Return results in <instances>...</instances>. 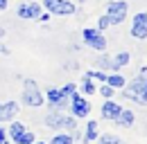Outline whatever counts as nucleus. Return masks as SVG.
I'll return each mask as SVG.
<instances>
[{
    "label": "nucleus",
    "instance_id": "nucleus-19",
    "mask_svg": "<svg viewBox=\"0 0 147 144\" xmlns=\"http://www.w3.org/2000/svg\"><path fill=\"white\" fill-rule=\"evenodd\" d=\"M50 144H73V137L70 135H55Z\"/></svg>",
    "mask_w": 147,
    "mask_h": 144
},
{
    "label": "nucleus",
    "instance_id": "nucleus-3",
    "mask_svg": "<svg viewBox=\"0 0 147 144\" xmlns=\"http://www.w3.org/2000/svg\"><path fill=\"white\" fill-rule=\"evenodd\" d=\"M127 11H129V5H127V2H122V0L111 2V5H109V11H107V16H109L111 25L122 23V20H125V16H127Z\"/></svg>",
    "mask_w": 147,
    "mask_h": 144
},
{
    "label": "nucleus",
    "instance_id": "nucleus-12",
    "mask_svg": "<svg viewBox=\"0 0 147 144\" xmlns=\"http://www.w3.org/2000/svg\"><path fill=\"white\" fill-rule=\"evenodd\" d=\"M45 124H48V126H55V128L66 126V117H63L61 113H52V115H48V117H45Z\"/></svg>",
    "mask_w": 147,
    "mask_h": 144
},
{
    "label": "nucleus",
    "instance_id": "nucleus-5",
    "mask_svg": "<svg viewBox=\"0 0 147 144\" xmlns=\"http://www.w3.org/2000/svg\"><path fill=\"white\" fill-rule=\"evenodd\" d=\"M84 41L91 45V47H95V50H107V41H104V36L100 34V29H84Z\"/></svg>",
    "mask_w": 147,
    "mask_h": 144
},
{
    "label": "nucleus",
    "instance_id": "nucleus-13",
    "mask_svg": "<svg viewBox=\"0 0 147 144\" xmlns=\"http://www.w3.org/2000/svg\"><path fill=\"white\" fill-rule=\"evenodd\" d=\"M115 122L120 126H131L134 124V113H131V110H120L118 117H115Z\"/></svg>",
    "mask_w": 147,
    "mask_h": 144
},
{
    "label": "nucleus",
    "instance_id": "nucleus-9",
    "mask_svg": "<svg viewBox=\"0 0 147 144\" xmlns=\"http://www.w3.org/2000/svg\"><path fill=\"white\" fill-rule=\"evenodd\" d=\"M18 16L20 18H38L41 16V5H36V2L23 5V7L18 9Z\"/></svg>",
    "mask_w": 147,
    "mask_h": 144
},
{
    "label": "nucleus",
    "instance_id": "nucleus-28",
    "mask_svg": "<svg viewBox=\"0 0 147 144\" xmlns=\"http://www.w3.org/2000/svg\"><path fill=\"white\" fill-rule=\"evenodd\" d=\"M0 9H7V0H0Z\"/></svg>",
    "mask_w": 147,
    "mask_h": 144
},
{
    "label": "nucleus",
    "instance_id": "nucleus-11",
    "mask_svg": "<svg viewBox=\"0 0 147 144\" xmlns=\"http://www.w3.org/2000/svg\"><path fill=\"white\" fill-rule=\"evenodd\" d=\"M18 110L16 101H9V104H0V122H7V119H14V113Z\"/></svg>",
    "mask_w": 147,
    "mask_h": 144
},
{
    "label": "nucleus",
    "instance_id": "nucleus-8",
    "mask_svg": "<svg viewBox=\"0 0 147 144\" xmlns=\"http://www.w3.org/2000/svg\"><path fill=\"white\" fill-rule=\"evenodd\" d=\"M70 97H73V113L77 117H86L88 110H91V104L86 99H82L79 95H70Z\"/></svg>",
    "mask_w": 147,
    "mask_h": 144
},
{
    "label": "nucleus",
    "instance_id": "nucleus-15",
    "mask_svg": "<svg viewBox=\"0 0 147 144\" xmlns=\"http://www.w3.org/2000/svg\"><path fill=\"white\" fill-rule=\"evenodd\" d=\"M23 133H25V126L20 124V122H14V124H11V128H9V135H11V140L16 142V140H18Z\"/></svg>",
    "mask_w": 147,
    "mask_h": 144
},
{
    "label": "nucleus",
    "instance_id": "nucleus-18",
    "mask_svg": "<svg viewBox=\"0 0 147 144\" xmlns=\"http://www.w3.org/2000/svg\"><path fill=\"white\" fill-rule=\"evenodd\" d=\"M97 144H125V142L120 137H115V135H104V137H100Z\"/></svg>",
    "mask_w": 147,
    "mask_h": 144
},
{
    "label": "nucleus",
    "instance_id": "nucleus-20",
    "mask_svg": "<svg viewBox=\"0 0 147 144\" xmlns=\"http://www.w3.org/2000/svg\"><path fill=\"white\" fill-rule=\"evenodd\" d=\"M127 63H129V54L127 52H120L115 56V65H118V68H122V65H127Z\"/></svg>",
    "mask_w": 147,
    "mask_h": 144
},
{
    "label": "nucleus",
    "instance_id": "nucleus-26",
    "mask_svg": "<svg viewBox=\"0 0 147 144\" xmlns=\"http://www.w3.org/2000/svg\"><path fill=\"white\" fill-rule=\"evenodd\" d=\"M75 83H68V86H63V88H61V92H63V95H66V97H70V95H75Z\"/></svg>",
    "mask_w": 147,
    "mask_h": 144
},
{
    "label": "nucleus",
    "instance_id": "nucleus-17",
    "mask_svg": "<svg viewBox=\"0 0 147 144\" xmlns=\"http://www.w3.org/2000/svg\"><path fill=\"white\" fill-rule=\"evenodd\" d=\"M97 65H100V68H104V70H118L115 61H111L109 56H100V59H97Z\"/></svg>",
    "mask_w": 147,
    "mask_h": 144
},
{
    "label": "nucleus",
    "instance_id": "nucleus-14",
    "mask_svg": "<svg viewBox=\"0 0 147 144\" xmlns=\"http://www.w3.org/2000/svg\"><path fill=\"white\" fill-rule=\"evenodd\" d=\"M107 83L111 88H122L125 86V77H120V74H107Z\"/></svg>",
    "mask_w": 147,
    "mask_h": 144
},
{
    "label": "nucleus",
    "instance_id": "nucleus-1",
    "mask_svg": "<svg viewBox=\"0 0 147 144\" xmlns=\"http://www.w3.org/2000/svg\"><path fill=\"white\" fill-rule=\"evenodd\" d=\"M125 97L138 101V104H147V77H145V72H143V77H138V79L131 81V86L125 90Z\"/></svg>",
    "mask_w": 147,
    "mask_h": 144
},
{
    "label": "nucleus",
    "instance_id": "nucleus-24",
    "mask_svg": "<svg viewBox=\"0 0 147 144\" xmlns=\"http://www.w3.org/2000/svg\"><path fill=\"white\" fill-rule=\"evenodd\" d=\"M100 92H102V95H104V97H107V99H111V97H113V88H111L109 83H104V86H102V88H100Z\"/></svg>",
    "mask_w": 147,
    "mask_h": 144
},
{
    "label": "nucleus",
    "instance_id": "nucleus-2",
    "mask_svg": "<svg viewBox=\"0 0 147 144\" xmlns=\"http://www.w3.org/2000/svg\"><path fill=\"white\" fill-rule=\"evenodd\" d=\"M43 101H45V97L38 92L36 83L34 81H25V92H23V104H27V106H43Z\"/></svg>",
    "mask_w": 147,
    "mask_h": 144
},
{
    "label": "nucleus",
    "instance_id": "nucleus-23",
    "mask_svg": "<svg viewBox=\"0 0 147 144\" xmlns=\"http://www.w3.org/2000/svg\"><path fill=\"white\" fill-rule=\"evenodd\" d=\"M84 77H88V79H100V81H107V74H104V72H86Z\"/></svg>",
    "mask_w": 147,
    "mask_h": 144
},
{
    "label": "nucleus",
    "instance_id": "nucleus-6",
    "mask_svg": "<svg viewBox=\"0 0 147 144\" xmlns=\"http://www.w3.org/2000/svg\"><path fill=\"white\" fill-rule=\"evenodd\" d=\"M131 34L136 38H147V14H136L134 16V27H131Z\"/></svg>",
    "mask_w": 147,
    "mask_h": 144
},
{
    "label": "nucleus",
    "instance_id": "nucleus-16",
    "mask_svg": "<svg viewBox=\"0 0 147 144\" xmlns=\"http://www.w3.org/2000/svg\"><path fill=\"white\" fill-rule=\"evenodd\" d=\"M97 140V122H88L86 126V142H93Z\"/></svg>",
    "mask_w": 147,
    "mask_h": 144
},
{
    "label": "nucleus",
    "instance_id": "nucleus-10",
    "mask_svg": "<svg viewBox=\"0 0 147 144\" xmlns=\"http://www.w3.org/2000/svg\"><path fill=\"white\" fill-rule=\"evenodd\" d=\"M120 110H122V108L118 106L115 101H111V99H109V101L102 106V117H104V119H113V122H115V117H118V113H120Z\"/></svg>",
    "mask_w": 147,
    "mask_h": 144
},
{
    "label": "nucleus",
    "instance_id": "nucleus-22",
    "mask_svg": "<svg viewBox=\"0 0 147 144\" xmlns=\"http://www.w3.org/2000/svg\"><path fill=\"white\" fill-rule=\"evenodd\" d=\"M32 140H34V135H32V133H23L18 140H16V144H32Z\"/></svg>",
    "mask_w": 147,
    "mask_h": 144
},
{
    "label": "nucleus",
    "instance_id": "nucleus-30",
    "mask_svg": "<svg viewBox=\"0 0 147 144\" xmlns=\"http://www.w3.org/2000/svg\"><path fill=\"white\" fill-rule=\"evenodd\" d=\"M38 144H43V142H38Z\"/></svg>",
    "mask_w": 147,
    "mask_h": 144
},
{
    "label": "nucleus",
    "instance_id": "nucleus-21",
    "mask_svg": "<svg viewBox=\"0 0 147 144\" xmlns=\"http://www.w3.org/2000/svg\"><path fill=\"white\" fill-rule=\"evenodd\" d=\"M84 92H86V95H93V92H95V83H93L88 77H84Z\"/></svg>",
    "mask_w": 147,
    "mask_h": 144
},
{
    "label": "nucleus",
    "instance_id": "nucleus-29",
    "mask_svg": "<svg viewBox=\"0 0 147 144\" xmlns=\"http://www.w3.org/2000/svg\"><path fill=\"white\" fill-rule=\"evenodd\" d=\"M2 36H5V29H0V38H2Z\"/></svg>",
    "mask_w": 147,
    "mask_h": 144
},
{
    "label": "nucleus",
    "instance_id": "nucleus-7",
    "mask_svg": "<svg viewBox=\"0 0 147 144\" xmlns=\"http://www.w3.org/2000/svg\"><path fill=\"white\" fill-rule=\"evenodd\" d=\"M48 101H50L57 110H61V108H66V104H68V97H66L61 90L50 88V90H48Z\"/></svg>",
    "mask_w": 147,
    "mask_h": 144
},
{
    "label": "nucleus",
    "instance_id": "nucleus-4",
    "mask_svg": "<svg viewBox=\"0 0 147 144\" xmlns=\"http://www.w3.org/2000/svg\"><path fill=\"white\" fill-rule=\"evenodd\" d=\"M45 7L57 14V16H68L75 11V5L73 2H66V0H45Z\"/></svg>",
    "mask_w": 147,
    "mask_h": 144
},
{
    "label": "nucleus",
    "instance_id": "nucleus-25",
    "mask_svg": "<svg viewBox=\"0 0 147 144\" xmlns=\"http://www.w3.org/2000/svg\"><path fill=\"white\" fill-rule=\"evenodd\" d=\"M111 25V20H109V16H102L100 20H97V29H107Z\"/></svg>",
    "mask_w": 147,
    "mask_h": 144
},
{
    "label": "nucleus",
    "instance_id": "nucleus-27",
    "mask_svg": "<svg viewBox=\"0 0 147 144\" xmlns=\"http://www.w3.org/2000/svg\"><path fill=\"white\" fill-rule=\"evenodd\" d=\"M0 142H5V128L0 126Z\"/></svg>",
    "mask_w": 147,
    "mask_h": 144
}]
</instances>
